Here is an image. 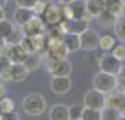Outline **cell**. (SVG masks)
Segmentation results:
<instances>
[{"mask_svg":"<svg viewBox=\"0 0 125 120\" xmlns=\"http://www.w3.org/2000/svg\"><path fill=\"white\" fill-rule=\"evenodd\" d=\"M4 93H6V88H4V85L0 82V96H4Z\"/></svg>","mask_w":125,"mask_h":120,"instance_id":"74e56055","label":"cell"},{"mask_svg":"<svg viewBox=\"0 0 125 120\" xmlns=\"http://www.w3.org/2000/svg\"><path fill=\"white\" fill-rule=\"evenodd\" d=\"M79 120H82V119H79Z\"/></svg>","mask_w":125,"mask_h":120,"instance_id":"f6af8a7d","label":"cell"},{"mask_svg":"<svg viewBox=\"0 0 125 120\" xmlns=\"http://www.w3.org/2000/svg\"><path fill=\"white\" fill-rule=\"evenodd\" d=\"M114 28H115V37H117L121 42L125 44V14H122V16L117 20Z\"/></svg>","mask_w":125,"mask_h":120,"instance_id":"cb8c5ba5","label":"cell"},{"mask_svg":"<svg viewBox=\"0 0 125 120\" xmlns=\"http://www.w3.org/2000/svg\"><path fill=\"white\" fill-rule=\"evenodd\" d=\"M23 33L21 31H17V30H14L11 34L9 35V37H6L4 38V41H6V45H14V44H20L21 42V40H23Z\"/></svg>","mask_w":125,"mask_h":120,"instance_id":"f546056e","label":"cell"},{"mask_svg":"<svg viewBox=\"0 0 125 120\" xmlns=\"http://www.w3.org/2000/svg\"><path fill=\"white\" fill-rule=\"evenodd\" d=\"M0 52H1V51H0Z\"/></svg>","mask_w":125,"mask_h":120,"instance_id":"bcb514c9","label":"cell"},{"mask_svg":"<svg viewBox=\"0 0 125 120\" xmlns=\"http://www.w3.org/2000/svg\"><path fill=\"white\" fill-rule=\"evenodd\" d=\"M48 4H49L48 0H37V3L34 4V7H32L31 10L34 12V14H42Z\"/></svg>","mask_w":125,"mask_h":120,"instance_id":"d6a6232c","label":"cell"},{"mask_svg":"<svg viewBox=\"0 0 125 120\" xmlns=\"http://www.w3.org/2000/svg\"><path fill=\"white\" fill-rule=\"evenodd\" d=\"M82 120H101V110L83 107V110H82Z\"/></svg>","mask_w":125,"mask_h":120,"instance_id":"484cf974","label":"cell"},{"mask_svg":"<svg viewBox=\"0 0 125 120\" xmlns=\"http://www.w3.org/2000/svg\"><path fill=\"white\" fill-rule=\"evenodd\" d=\"M84 4L89 14L91 17H96L97 14H100L105 9V0H86Z\"/></svg>","mask_w":125,"mask_h":120,"instance_id":"ffe728a7","label":"cell"},{"mask_svg":"<svg viewBox=\"0 0 125 120\" xmlns=\"http://www.w3.org/2000/svg\"><path fill=\"white\" fill-rule=\"evenodd\" d=\"M79 40H80V48L84 51H94L98 48V40H100V34L98 31L94 28H87L79 34Z\"/></svg>","mask_w":125,"mask_h":120,"instance_id":"52a82bcc","label":"cell"},{"mask_svg":"<svg viewBox=\"0 0 125 120\" xmlns=\"http://www.w3.org/2000/svg\"><path fill=\"white\" fill-rule=\"evenodd\" d=\"M118 120H125V117H119V119Z\"/></svg>","mask_w":125,"mask_h":120,"instance_id":"7bdbcfd3","label":"cell"},{"mask_svg":"<svg viewBox=\"0 0 125 120\" xmlns=\"http://www.w3.org/2000/svg\"><path fill=\"white\" fill-rule=\"evenodd\" d=\"M111 55L119 59V61H124L125 59V44L124 42H121V44H117V45L113 47V50H111Z\"/></svg>","mask_w":125,"mask_h":120,"instance_id":"4dcf8cb0","label":"cell"},{"mask_svg":"<svg viewBox=\"0 0 125 120\" xmlns=\"http://www.w3.org/2000/svg\"><path fill=\"white\" fill-rule=\"evenodd\" d=\"M94 18L97 20V24H98L100 27H104V28L114 27V26H115V23H117V20H118V18L115 17L113 13H110L108 10H105V9H104L100 14H97Z\"/></svg>","mask_w":125,"mask_h":120,"instance_id":"ac0fdd59","label":"cell"},{"mask_svg":"<svg viewBox=\"0 0 125 120\" xmlns=\"http://www.w3.org/2000/svg\"><path fill=\"white\" fill-rule=\"evenodd\" d=\"M20 28H21L20 31L23 33L24 37H38V35L46 34V24L44 23V20H41L35 14Z\"/></svg>","mask_w":125,"mask_h":120,"instance_id":"3957f363","label":"cell"},{"mask_svg":"<svg viewBox=\"0 0 125 120\" xmlns=\"http://www.w3.org/2000/svg\"><path fill=\"white\" fill-rule=\"evenodd\" d=\"M72 69V62L68 61V58L46 61V71L51 74V76H70Z\"/></svg>","mask_w":125,"mask_h":120,"instance_id":"277c9868","label":"cell"},{"mask_svg":"<svg viewBox=\"0 0 125 120\" xmlns=\"http://www.w3.org/2000/svg\"><path fill=\"white\" fill-rule=\"evenodd\" d=\"M119 116V110L110 106H104L101 109V120H118Z\"/></svg>","mask_w":125,"mask_h":120,"instance_id":"4316f807","label":"cell"},{"mask_svg":"<svg viewBox=\"0 0 125 120\" xmlns=\"http://www.w3.org/2000/svg\"><path fill=\"white\" fill-rule=\"evenodd\" d=\"M119 116H121V117H125V107L122 109L121 112H119Z\"/></svg>","mask_w":125,"mask_h":120,"instance_id":"b9f144b4","label":"cell"},{"mask_svg":"<svg viewBox=\"0 0 125 120\" xmlns=\"http://www.w3.org/2000/svg\"><path fill=\"white\" fill-rule=\"evenodd\" d=\"M48 116H49V120H70L69 119V106L62 105V103L53 105L49 109Z\"/></svg>","mask_w":125,"mask_h":120,"instance_id":"e0dca14e","label":"cell"},{"mask_svg":"<svg viewBox=\"0 0 125 120\" xmlns=\"http://www.w3.org/2000/svg\"><path fill=\"white\" fill-rule=\"evenodd\" d=\"M44 16V23L48 26H58L62 21V13H61V7L56 4H48L46 9L42 13Z\"/></svg>","mask_w":125,"mask_h":120,"instance_id":"7c38bea8","label":"cell"},{"mask_svg":"<svg viewBox=\"0 0 125 120\" xmlns=\"http://www.w3.org/2000/svg\"><path fill=\"white\" fill-rule=\"evenodd\" d=\"M62 41L69 50V52H76L80 50L79 34H62Z\"/></svg>","mask_w":125,"mask_h":120,"instance_id":"44dd1931","label":"cell"},{"mask_svg":"<svg viewBox=\"0 0 125 120\" xmlns=\"http://www.w3.org/2000/svg\"><path fill=\"white\" fill-rule=\"evenodd\" d=\"M72 79L70 76H52L49 88L55 95H66L72 89Z\"/></svg>","mask_w":125,"mask_h":120,"instance_id":"30bf717a","label":"cell"},{"mask_svg":"<svg viewBox=\"0 0 125 120\" xmlns=\"http://www.w3.org/2000/svg\"><path fill=\"white\" fill-rule=\"evenodd\" d=\"M45 55H48V59H63L69 55V50L63 44L62 38H48Z\"/></svg>","mask_w":125,"mask_h":120,"instance_id":"5b68a950","label":"cell"},{"mask_svg":"<svg viewBox=\"0 0 125 120\" xmlns=\"http://www.w3.org/2000/svg\"><path fill=\"white\" fill-rule=\"evenodd\" d=\"M0 120H20V117L16 112H10V113H0Z\"/></svg>","mask_w":125,"mask_h":120,"instance_id":"d590c367","label":"cell"},{"mask_svg":"<svg viewBox=\"0 0 125 120\" xmlns=\"http://www.w3.org/2000/svg\"><path fill=\"white\" fill-rule=\"evenodd\" d=\"M122 1H124V3H125V0H122Z\"/></svg>","mask_w":125,"mask_h":120,"instance_id":"ee69618b","label":"cell"},{"mask_svg":"<svg viewBox=\"0 0 125 120\" xmlns=\"http://www.w3.org/2000/svg\"><path fill=\"white\" fill-rule=\"evenodd\" d=\"M115 45V38L113 35H103L98 40V48H101L103 51H110Z\"/></svg>","mask_w":125,"mask_h":120,"instance_id":"f1b7e54d","label":"cell"},{"mask_svg":"<svg viewBox=\"0 0 125 120\" xmlns=\"http://www.w3.org/2000/svg\"><path fill=\"white\" fill-rule=\"evenodd\" d=\"M105 10L119 18L122 14H125V3L122 0H105Z\"/></svg>","mask_w":125,"mask_h":120,"instance_id":"d6986e66","label":"cell"},{"mask_svg":"<svg viewBox=\"0 0 125 120\" xmlns=\"http://www.w3.org/2000/svg\"><path fill=\"white\" fill-rule=\"evenodd\" d=\"M11 65V61L3 54L0 52V78L3 80H9V68Z\"/></svg>","mask_w":125,"mask_h":120,"instance_id":"603a6c76","label":"cell"},{"mask_svg":"<svg viewBox=\"0 0 125 120\" xmlns=\"http://www.w3.org/2000/svg\"><path fill=\"white\" fill-rule=\"evenodd\" d=\"M105 106L114 107L121 112L125 107V93L119 92L118 89H115L111 93L105 95Z\"/></svg>","mask_w":125,"mask_h":120,"instance_id":"4fadbf2b","label":"cell"},{"mask_svg":"<svg viewBox=\"0 0 125 120\" xmlns=\"http://www.w3.org/2000/svg\"><path fill=\"white\" fill-rule=\"evenodd\" d=\"M91 85H93V89L101 92L104 95H108V93H111L113 91L117 89V76L107 74V72H103V71H98L93 75Z\"/></svg>","mask_w":125,"mask_h":120,"instance_id":"7a4b0ae2","label":"cell"},{"mask_svg":"<svg viewBox=\"0 0 125 120\" xmlns=\"http://www.w3.org/2000/svg\"><path fill=\"white\" fill-rule=\"evenodd\" d=\"M7 3V0H0V7H4Z\"/></svg>","mask_w":125,"mask_h":120,"instance_id":"60d3db41","label":"cell"},{"mask_svg":"<svg viewBox=\"0 0 125 120\" xmlns=\"http://www.w3.org/2000/svg\"><path fill=\"white\" fill-rule=\"evenodd\" d=\"M89 27V23L80 18H63L59 23L62 34H80Z\"/></svg>","mask_w":125,"mask_h":120,"instance_id":"ba28073f","label":"cell"},{"mask_svg":"<svg viewBox=\"0 0 125 120\" xmlns=\"http://www.w3.org/2000/svg\"><path fill=\"white\" fill-rule=\"evenodd\" d=\"M21 107L28 116H41L46 110V100L41 93H30L23 99Z\"/></svg>","mask_w":125,"mask_h":120,"instance_id":"6da1fadb","label":"cell"},{"mask_svg":"<svg viewBox=\"0 0 125 120\" xmlns=\"http://www.w3.org/2000/svg\"><path fill=\"white\" fill-rule=\"evenodd\" d=\"M98 68L103 72H107L111 75H119V72L122 71V61H119L117 58L111 55V54H103L98 58Z\"/></svg>","mask_w":125,"mask_h":120,"instance_id":"8992f818","label":"cell"},{"mask_svg":"<svg viewBox=\"0 0 125 120\" xmlns=\"http://www.w3.org/2000/svg\"><path fill=\"white\" fill-rule=\"evenodd\" d=\"M117 89L125 93V68H122L119 75H117Z\"/></svg>","mask_w":125,"mask_h":120,"instance_id":"836d02e7","label":"cell"},{"mask_svg":"<svg viewBox=\"0 0 125 120\" xmlns=\"http://www.w3.org/2000/svg\"><path fill=\"white\" fill-rule=\"evenodd\" d=\"M3 18H6V13L3 10V7H0V21H1Z\"/></svg>","mask_w":125,"mask_h":120,"instance_id":"f35d334b","label":"cell"},{"mask_svg":"<svg viewBox=\"0 0 125 120\" xmlns=\"http://www.w3.org/2000/svg\"><path fill=\"white\" fill-rule=\"evenodd\" d=\"M16 103L11 97L9 96H0V113H10L14 112Z\"/></svg>","mask_w":125,"mask_h":120,"instance_id":"d4e9b609","label":"cell"},{"mask_svg":"<svg viewBox=\"0 0 125 120\" xmlns=\"http://www.w3.org/2000/svg\"><path fill=\"white\" fill-rule=\"evenodd\" d=\"M59 1V4H69V3H72L74 0H58Z\"/></svg>","mask_w":125,"mask_h":120,"instance_id":"ab89813d","label":"cell"},{"mask_svg":"<svg viewBox=\"0 0 125 120\" xmlns=\"http://www.w3.org/2000/svg\"><path fill=\"white\" fill-rule=\"evenodd\" d=\"M34 16V12L31 9H25V7H17L14 13H13V23L17 27H21L23 24H25L30 18Z\"/></svg>","mask_w":125,"mask_h":120,"instance_id":"2e32d148","label":"cell"},{"mask_svg":"<svg viewBox=\"0 0 125 120\" xmlns=\"http://www.w3.org/2000/svg\"><path fill=\"white\" fill-rule=\"evenodd\" d=\"M3 51H4L3 54H4L10 61H11V64H23L24 61H25L27 55H28V54L25 52V50H24L20 44L6 45Z\"/></svg>","mask_w":125,"mask_h":120,"instance_id":"8fae6325","label":"cell"},{"mask_svg":"<svg viewBox=\"0 0 125 120\" xmlns=\"http://www.w3.org/2000/svg\"><path fill=\"white\" fill-rule=\"evenodd\" d=\"M41 62H42V55L38 54V52H32V54H28L25 61H24V67L28 69V72H32V71H37L40 68Z\"/></svg>","mask_w":125,"mask_h":120,"instance_id":"7402d4cb","label":"cell"},{"mask_svg":"<svg viewBox=\"0 0 125 120\" xmlns=\"http://www.w3.org/2000/svg\"><path fill=\"white\" fill-rule=\"evenodd\" d=\"M82 110H83V107L80 105H72L69 107V119L70 120L82 119Z\"/></svg>","mask_w":125,"mask_h":120,"instance_id":"1f68e13d","label":"cell"},{"mask_svg":"<svg viewBox=\"0 0 125 120\" xmlns=\"http://www.w3.org/2000/svg\"><path fill=\"white\" fill-rule=\"evenodd\" d=\"M28 69L24 67V64H11L9 68V80L23 82L28 76Z\"/></svg>","mask_w":125,"mask_h":120,"instance_id":"9a60e30c","label":"cell"},{"mask_svg":"<svg viewBox=\"0 0 125 120\" xmlns=\"http://www.w3.org/2000/svg\"><path fill=\"white\" fill-rule=\"evenodd\" d=\"M83 105H84V107L101 110L105 106V95L96 89H91V91L86 92L84 97H83Z\"/></svg>","mask_w":125,"mask_h":120,"instance_id":"9c48e42d","label":"cell"},{"mask_svg":"<svg viewBox=\"0 0 125 120\" xmlns=\"http://www.w3.org/2000/svg\"><path fill=\"white\" fill-rule=\"evenodd\" d=\"M4 47H6V41L3 37H0V51H3L4 50Z\"/></svg>","mask_w":125,"mask_h":120,"instance_id":"8d00e7d4","label":"cell"},{"mask_svg":"<svg viewBox=\"0 0 125 120\" xmlns=\"http://www.w3.org/2000/svg\"><path fill=\"white\" fill-rule=\"evenodd\" d=\"M69 7H70V12H72V17L73 18H80V20H84L87 23L93 18L89 14V12L86 10L84 1H82V0H74L72 3H69Z\"/></svg>","mask_w":125,"mask_h":120,"instance_id":"5bb4252c","label":"cell"},{"mask_svg":"<svg viewBox=\"0 0 125 120\" xmlns=\"http://www.w3.org/2000/svg\"><path fill=\"white\" fill-rule=\"evenodd\" d=\"M14 30L16 28H14V23L13 21L7 20V18H3L0 21V37L6 38V37H9V35L11 34Z\"/></svg>","mask_w":125,"mask_h":120,"instance_id":"83f0119b","label":"cell"},{"mask_svg":"<svg viewBox=\"0 0 125 120\" xmlns=\"http://www.w3.org/2000/svg\"><path fill=\"white\" fill-rule=\"evenodd\" d=\"M17 7H25V9H32L37 0H14Z\"/></svg>","mask_w":125,"mask_h":120,"instance_id":"e575fe53","label":"cell"}]
</instances>
